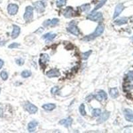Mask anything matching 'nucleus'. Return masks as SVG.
I'll return each mask as SVG.
<instances>
[{
    "label": "nucleus",
    "mask_w": 133,
    "mask_h": 133,
    "mask_svg": "<svg viewBox=\"0 0 133 133\" xmlns=\"http://www.w3.org/2000/svg\"><path fill=\"white\" fill-rule=\"evenodd\" d=\"M104 26L103 24H100L97 26V27L96 28L95 32H93L92 33L90 34L89 35H87V36L84 37L83 38V41H90L94 40L95 38H97V37H99L100 35H101L103 34V33L104 32Z\"/></svg>",
    "instance_id": "1"
},
{
    "label": "nucleus",
    "mask_w": 133,
    "mask_h": 133,
    "mask_svg": "<svg viewBox=\"0 0 133 133\" xmlns=\"http://www.w3.org/2000/svg\"><path fill=\"white\" fill-rule=\"evenodd\" d=\"M66 30H67V31L71 33V34L75 35V36H78L79 35V33H80L79 28L77 26L75 21H72L69 24L68 27L66 28Z\"/></svg>",
    "instance_id": "2"
},
{
    "label": "nucleus",
    "mask_w": 133,
    "mask_h": 133,
    "mask_svg": "<svg viewBox=\"0 0 133 133\" xmlns=\"http://www.w3.org/2000/svg\"><path fill=\"white\" fill-rule=\"evenodd\" d=\"M87 19L94 21H100V20L103 19V14L101 12L92 11L91 14L88 15Z\"/></svg>",
    "instance_id": "3"
},
{
    "label": "nucleus",
    "mask_w": 133,
    "mask_h": 133,
    "mask_svg": "<svg viewBox=\"0 0 133 133\" xmlns=\"http://www.w3.org/2000/svg\"><path fill=\"white\" fill-rule=\"evenodd\" d=\"M24 108L25 109L26 111L29 112V114L32 115V114H35L37 112L38 109L35 105H34L32 103H29V102H26L24 104Z\"/></svg>",
    "instance_id": "4"
},
{
    "label": "nucleus",
    "mask_w": 133,
    "mask_h": 133,
    "mask_svg": "<svg viewBox=\"0 0 133 133\" xmlns=\"http://www.w3.org/2000/svg\"><path fill=\"white\" fill-rule=\"evenodd\" d=\"M33 8L31 6H27L25 9V12L23 15V18L26 21H29L33 19Z\"/></svg>",
    "instance_id": "5"
},
{
    "label": "nucleus",
    "mask_w": 133,
    "mask_h": 133,
    "mask_svg": "<svg viewBox=\"0 0 133 133\" xmlns=\"http://www.w3.org/2000/svg\"><path fill=\"white\" fill-rule=\"evenodd\" d=\"M19 9L18 5L15 3H10L8 6V14L11 15H14L17 13Z\"/></svg>",
    "instance_id": "6"
},
{
    "label": "nucleus",
    "mask_w": 133,
    "mask_h": 133,
    "mask_svg": "<svg viewBox=\"0 0 133 133\" xmlns=\"http://www.w3.org/2000/svg\"><path fill=\"white\" fill-rule=\"evenodd\" d=\"M33 6L38 13H43L45 9V4L41 1H38L33 3Z\"/></svg>",
    "instance_id": "7"
},
{
    "label": "nucleus",
    "mask_w": 133,
    "mask_h": 133,
    "mask_svg": "<svg viewBox=\"0 0 133 133\" xmlns=\"http://www.w3.org/2000/svg\"><path fill=\"white\" fill-rule=\"evenodd\" d=\"M109 116H110V112H109V111L105 110L104 112H103V113L100 115L99 118L97 119V123H104V122H105V121L109 118Z\"/></svg>",
    "instance_id": "8"
},
{
    "label": "nucleus",
    "mask_w": 133,
    "mask_h": 133,
    "mask_svg": "<svg viewBox=\"0 0 133 133\" xmlns=\"http://www.w3.org/2000/svg\"><path fill=\"white\" fill-rule=\"evenodd\" d=\"M95 98L98 101H102L103 100H106L107 99V94L106 92L103 90H101L98 92V93L95 95Z\"/></svg>",
    "instance_id": "9"
},
{
    "label": "nucleus",
    "mask_w": 133,
    "mask_h": 133,
    "mask_svg": "<svg viewBox=\"0 0 133 133\" xmlns=\"http://www.w3.org/2000/svg\"><path fill=\"white\" fill-rule=\"evenodd\" d=\"M124 9V5H123V3H118V4L116 6V8H115V12H114V15H113V18L115 19L116 17H117L121 14V12L123 11Z\"/></svg>",
    "instance_id": "10"
},
{
    "label": "nucleus",
    "mask_w": 133,
    "mask_h": 133,
    "mask_svg": "<svg viewBox=\"0 0 133 133\" xmlns=\"http://www.w3.org/2000/svg\"><path fill=\"white\" fill-rule=\"evenodd\" d=\"M47 76L49 78H53V77H58L61 75V73L59 72L57 69H52L47 71Z\"/></svg>",
    "instance_id": "11"
},
{
    "label": "nucleus",
    "mask_w": 133,
    "mask_h": 133,
    "mask_svg": "<svg viewBox=\"0 0 133 133\" xmlns=\"http://www.w3.org/2000/svg\"><path fill=\"white\" fill-rule=\"evenodd\" d=\"M72 123H73V119L71 117H68L66 118H64V119L61 120L59 121V124L61 125H63L64 127H66V128H69L71 126L72 124Z\"/></svg>",
    "instance_id": "12"
},
{
    "label": "nucleus",
    "mask_w": 133,
    "mask_h": 133,
    "mask_svg": "<svg viewBox=\"0 0 133 133\" xmlns=\"http://www.w3.org/2000/svg\"><path fill=\"white\" fill-rule=\"evenodd\" d=\"M21 32V29L19 26L16 25H13V31L11 32V38L12 39H16L17 37H18L19 35V33Z\"/></svg>",
    "instance_id": "13"
},
{
    "label": "nucleus",
    "mask_w": 133,
    "mask_h": 133,
    "mask_svg": "<svg viewBox=\"0 0 133 133\" xmlns=\"http://www.w3.org/2000/svg\"><path fill=\"white\" fill-rule=\"evenodd\" d=\"M59 20L57 18H54L52 20L47 19L43 22L44 27H48V26H54L59 23Z\"/></svg>",
    "instance_id": "14"
},
{
    "label": "nucleus",
    "mask_w": 133,
    "mask_h": 133,
    "mask_svg": "<svg viewBox=\"0 0 133 133\" xmlns=\"http://www.w3.org/2000/svg\"><path fill=\"white\" fill-rule=\"evenodd\" d=\"M38 125V122L35 120H33V121H31L30 123H29L28 126H27V129H28V131L30 132H33L35 131L36 130V127Z\"/></svg>",
    "instance_id": "15"
},
{
    "label": "nucleus",
    "mask_w": 133,
    "mask_h": 133,
    "mask_svg": "<svg viewBox=\"0 0 133 133\" xmlns=\"http://www.w3.org/2000/svg\"><path fill=\"white\" fill-rule=\"evenodd\" d=\"M49 61V56L46 53H43L41 55L39 59V64L41 66H44L46 65L47 62Z\"/></svg>",
    "instance_id": "16"
},
{
    "label": "nucleus",
    "mask_w": 133,
    "mask_h": 133,
    "mask_svg": "<svg viewBox=\"0 0 133 133\" xmlns=\"http://www.w3.org/2000/svg\"><path fill=\"white\" fill-rule=\"evenodd\" d=\"M74 14L73 9L71 7H67L63 11V15L66 18H71Z\"/></svg>",
    "instance_id": "17"
},
{
    "label": "nucleus",
    "mask_w": 133,
    "mask_h": 133,
    "mask_svg": "<svg viewBox=\"0 0 133 133\" xmlns=\"http://www.w3.org/2000/svg\"><path fill=\"white\" fill-rule=\"evenodd\" d=\"M57 36V34L56 33H46L45 35H43V38L45 39L47 42L49 41H51L52 40H53Z\"/></svg>",
    "instance_id": "18"
},
{
    "label": "nucleus",
    "mask_w": 133,
    "mask_h": 133,
    "mask_svg": "<svg viewBox=\"0 0 133 133\" xmlns=\"http://www.w3.org/2000/svg\"><path fill=\"white\" fill-rule=\"evenodd\" d=\"M124 116L127 121L133 123V114L132 113V111L129 109H126L124 110Z\"/></svg>",
    "instance_id": "19"
},
{
    "label": "nucleus",
    "mask_w": 133,
    "mask_h": 133,
    "mask_svg": "<svg viewBox=\"0 0 133 133\" xmlns=\"http://www.w3.org/2000/svg\"><path fill=\"white\" fill-rule=\"evenodd\" d=\"M42 107L45 110L51 111L56 108V104H54V103H47V104H43Z\"/></svg>",
    "instance_id": "20"
},
{
    "label": "nucleus",
    "mask_w": 133,
    "mask_h": 133,
    "mask_svg": "<svg viewBox=\"0 0 133 133\" xmlns=\"http://www.w3.org/2000/svg\"><path fill=\"white\" fill-rule=\"evenodd\" d=\"M109 93L110 97L112 98H115L118 96V91L116 88H111L109 89Z\"/></svg>",
    "instance_id": "21"
},
{
    "label": "nucleus",
    "mask_w": 133,
    "mask_h": 133,
    "mask_svg": "<svg viewBox=\"0 0 133 133\" xmlns=\"http://www.w3.org/2000/svg\"><path fill=\"white\" fill-rule=\"evenodd\" d=\"M128 22V18L127 17H122V18L118 19L115 21V24L117 25H122L126 24Z\"/></svg>",
    "instance_id": "22"
},
{
    "label": "nucleus",
    "mask_w": 133,
    "mask_h": 133,
    "mask_svg": "<svg viewBox=\"0 0 133 133\" xmlns=\"http://www.w3.org/2000/svg\"><path fill=\"white\" fill-rule=\"evenodd\" d=\"M107 0H101V1H100V2H98V4H97V5H96V7H95V9H94L93 10H92V11H96L98 10V9H100V8H101L102 7H103V5H104L105 4V3H106V2H107Z\"/></svg>",
    "instance_id": "23"
},
{
    "label": "nucleus",
    "mask_w": 133,
    "mask_h": 133,
    "mask_svg": "<svg viewBox=\"0 0 133 133\" xmlns=\"http://www.w3.org/2000/svg\"><path fill=\"white\" fill-rule=\"evenodd\" d=\"M125 79L127 82H131L133 81V71H130L126 75Z\"/></svg>",
    "instance_id": "24"
},
{
    "label": "nucleus",
    "mask_w": 133,
    "mask_h": 133,
    "mask_svg": "<svg viewBox=\"0 0 133 133\" xmlns=\"http://www.w3.org/2000/svg\"><path fill=\"white\" fill-rule=\"evenodd\" d=\"M80 9H81L82 11H88L91 9V5L89 3H86V4L82 5L80 7Z\"/></svg>",
    "instance_id": "25"
},
{
    "label": "nucleus",
    "mask_w": 133,
    "mask_h": 133,
    "mask_svg": "<svg viewBox=\"0 0 133 133\" xmlns=\"http://www.w3.org/2000/svg\"><path fill=\"white\" fill-rule=\"evenodd\" d=\"M66 1L67 0H57L56 2V5L57 8H61L63 7L64 5H66Z\"/></svg>",
    "instance_id": "26"
},
{
    "label": "nucleus",
    "mask_w": 133,
    "mask_h": 133,
    "mask_svg": "<svg viewBox=\"0 0 133 133\" xmlns=\"http://www.w3.org/2000/svg\"><path fill=\"white\" fill-rule=\"evenodd\" d=\"M31 75V72L29 70H25L21 73V77L23 78H28Z\"/></svg>",
    "instance_id": "27"
},
{
    "label": "nucleus",
    "mask_w": 133,
    "mask_h": 133,
    "mask_svg": "<svg viewBox=\"0 0 133 133\" xmlns=\"http://www.w3.org/2000/svg\"><path fill=\"white\" fill-rule=\"evenodd\" d=\"M101 114V110L100 109H95L92 111V116H95V117L99 116Z\"/></svg>",
    "instance_id": "28"
},
{
    "label": "nucleus",
    "mask_w": 133,
    "mask_h": 133,
    "mask_svg": "<svg viewBox=\"0 0 133 133\" xmlns=\"http://www.w3.org/2000/svg\"><path fill=\"white\" fill-rule=\"evenodd\" d=\"M79 112L82 116H85L87 114L86 110H85V106L84 104H81L79 107Z\"/></svg>",
    "instance_id": "29"
},
{
    "label": "nucleus",
    "mask_w": 133,
    "mask_h": 133,
    "mask_svg": "<svg viewBox=\"0 0 133 133\" xmlns=\"http://www.w3.org/2000/svg\"><path fill=\"white\" fill-rule=\"evenodd\" d=\"M91 53H92V51L91 50H89V51H86L85 53H83V55H82V58L83 59V60H87L88 58L89 57Z\"/></svg>",
    "instance_id": "30"
},
{
    "label": "nucleus",
    "mask_w": 133,
    "mask_h": 133,
    "mask_svg": "<svg viewBox=\"0 0 133 133\" xmlns=\"http://www.w3.org/2000/svg\"><path fill=\"white\" fill-rule=\"evenodd\" d=\"M0 77L3 81H6L8 79V73L5 71H2L0 73Z\"/></svg>",
    "instance_id": "31"
},
{
    "label": "nucleus",
    "mask_w": 133,
    "mask_h": 133,
    "mask_svg": "<svg viewBox=\"0 0 133 133\" xmlns=\"http://www.w3.org/2000/svg\"><path fill=\"white\" fill-rule=\"evenodd\" d=\"M51 92L52 95H57L59 92V88L58 87H54L51 89Z\"/></svg>",
    "instance_id": "32"
},
{
    "label": "nucleus",
    "mask_w": 133,
    "mask_h": 133,
    "mask_svg": "<svg viewBox=\"0 0 133 133\" xmlns=\"http://www.w3.org/2000/svg\"><path fill=\"white\" fill-rule=\"evenodd\" d=\"M15 63L19 66H21V65H23L25 63V61L22 58H19V59H17L15 60Z\"/></svg>",
    "instance_id": "33"
},
{
    "label": "nucleus",
    "mask_w": 133,
    "mask_h": 133,
    "mask_svg": "<svg viewBox=\"0 0 133 133\" xmlns=\"http://www.w3.org/2000/svg\"><path fill=\"white\" fill-rule=\"evenodd\" d=\"M19 46V44L17 43H13L10 44L8 47L9 49H14V48H17V47Z\"/></svg>",
    "instance_id": "34"
},
{
    "label": "nucleus",
    "mask_w": 133,
    "mask_h": 133,
    "mask_svg": "<svg viewBox=\"0 0 133 133\" xmlns=\"http://www.w3.org/2000/svg\"><path fill=\"white\" fill-rule=\"evenodd\" d=\"M132 88H133V85H127L126 87H124V89L125 91H130L131 89H132Z\"/></svg>",
    "instance_id": "35"
},
{
    "label": "nucleus",
    "mask_w": 133,
    "mask_h": 133,
    "mask_svg": "<svg viewBox=\"0 0 133 133\" xmlns=\"http://www.w3.org/2000/svg\"><path fill=\"white\" fill-rule=\"evenodd\" d=\"M95 98V95H89V97H87L86 98V100L87 101H90L91 100H92V98Z\"/></svg>",
    "instance_id": "36"
},
{
    "label": "nucleus",
    "mask_w": 133,
    "mask_h": 133,
    "mask_svg": "<svg viewBox=\"0 0 133 133\" xmlns=\"http://www.w3.org/2000/svg\"><path fill=\"white\" fill-rule=\"evenodd\" d=\"M3 65H4V61L2 59H0V69L2 68V66H3Z\"/></svg>",
    "instance_id": "37"
},
{
    "label": "nucleus",
    "mask_w": 133,
    "mask_h": 133,
    "mask_svg": "<svg viewBox=\"0 0 133 133\" xmlns=\"http://www.w3.org/2000/svg\"><path fill=\"white\" fill-rule=\"evenodd\" d=\"M131 40H132V42H133V36L131 37Z\"/></svg>",
    "instance_id": "38"
},
{
    "label": "nucleus",
    "mask_w": 133,
    "mask_h": 133,
    "mask_svg": "<svg viewBox=\"0 0 133 133\" xmlns=\"http://www.w3.org/2000/svg\"><path fill=\"white\" fill-rule=\"evenodd\" d=\"M0 93H1V88H0Z\"/></svg>",
    "instance_id": "39"
},
{
    "label": "nucleus",
    "mask_w": 133,
    "mask_h": 133,
    "mask_svg": "<svg viewBox=\"0 0 133 133\" xmlns=\"http://www.w3.org/2000/svg\"><path fill=\"white\" fill-rule=\"evenodd\" d=\"M0 2H1V0H0Z\"/></svg>",
    "instance_id": "40"
}]
</instances>
